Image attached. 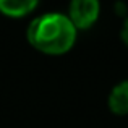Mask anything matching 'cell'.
<instances>
[{
  "label": "cell",
  "mask_w": 128,
  "mask_h": 128,
  "mask_svg": "<svg viewBox=\"0 0 128 128\" xmlns=\"http://www.w3.org/2000/svg\"><path fill=\"white\" fill-rule=\"evenodd\" d=\"M120 39L125 46H128V16H125V20H123L122 29H120Z\"/></svg>",
  "instance_id": "5"
},
{
  "label": "cell",
  "mask_w": 128,
  "mask_h": 128,
  "mask_svg": "<svg viewBox=\"0 0 128 128\" xmlns=\"http://www.w3.org/2000/svg\"><path fill=\"white\" fill-rule=\"evenodd\" d=\"M78 29L70 18L62 13H44L34 18L28 26L26 38L36 50L47 55L66 54L76 42Z\"/></svg>",
  "instance_id": "1"
},
{
  "label": "cell",
  "mask_w": 128,
  "mask_h": 128,
  "mask_svg": "<svg viewBox=\"0 0 128 128\" xmlns=\"http://www.w3.org/2000/svg\"><path fill=\"white\" fill-rule=\"evenodd\" d=\"M39 0H0V13L10 18H23L38 6Z\"/></svg>",
  "instance_id": "4"
},
{
  "label": "cell",
  "mask_w": 128,
  "mask_h": 128,
  "mask_svg": "<svg viewBox=\"0 0 128 128\" xmlns=\"http://www.w3.org/2000/svg\"><path fill=\"white\" fill-rule=\"evenodd\" d=\"M115 10H117V13H118L120 16H125V15H126V12H128V10H126V6L123 5L122 2H117V5H115Z\"/></svg>",
  "instance_id": "6"
},
{
  "label": "cell",
  "mask_w": 128,
  "mask_h": 128,
  "mask_svg": "<svg viewBox=\"0 0 128 128\" xmlns=\"http://www.w3.org/2000/svg\"><path fill=\"white\" fill-rule=\"evenodd\" d=\"M100 13L99 0H70L68 18L76 29H89Z\"/></svg>",
  "instance_id": "2"
},
{
  "label": "cell",
  "mask_w": 128,
  "mask_h": 128,
  "mask_svg": "<svg viewBox=\"0 0 128 128\" xmlns=\"http://www.w3.org/2000/svg\"><path fill=\"white\" fill-rule=\"evenodd\" d=\"M107 106H109V110L115 115L128 114V80H123L112 88L107 97Z\"/></svg>",
  "instance_id": "3"
}]
</instances>
